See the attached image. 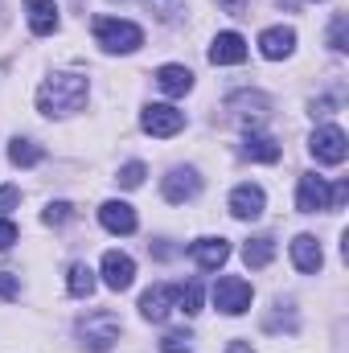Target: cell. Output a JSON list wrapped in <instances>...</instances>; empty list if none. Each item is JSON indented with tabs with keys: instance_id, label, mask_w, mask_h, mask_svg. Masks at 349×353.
Returning a JSON list of instances; mask_svg holds the SVG:
<instances>
[{
	"instance_id": "7a4b0ae2",
	"label": "cell",
	"mask_w": 349,
	"mask_h": 353,
	"mask_svg": "<svg viewBox=\"0 0 349 353\" xmlns=\"http://www.w3.org/2000/svg\"><path fill=\"white\" fill-rule=\"evenodd\" d=\"M94 41L107 50V54H136L144 46V29L132 25V21H119V17H94Z\"/></svg>"
},
{
	"instance_id": "2e32d148",
	"label": "cell",
	"mask_w": 349,
	"mask_h": 353,
	"mask_svg": "<svg viewBox=\"0 0 349 353\" xmlns=\"http://www.w3.org/2000/svg\"><path fill=\"white\" fill-rule=\"evenodd\" d=\"M99 222H103L111 234H132V230H136V210H132L128 201H103Z\"/></svg>"
},
{
	"instance_id": "5b68a950",
	"label": "cell",
	"mask_w": 349,
	"mask_h": 353,
	"mask_svg": "<svg viewBox=\"0 0 349 353\" xmlns=\"http://www.w3.org/2000/svg\"><path fill=\"white\" fill-rule=\"evenodd\" d=\"M140 128L148 136H157V140H169V136H177L185 128V111H177L169 103H148L144 115H140Z\"/></svg>"
},
{
	"instance_id": "ffe728a7",
	"label": "cell",
	"mask_w": 349,
	"mask_h": 353,
	"mask_svg": "<svg viewBox=\"0 0 349 353\" xmlns=\"http://www.w3.org/2000/svg\"><path fill=\"white\" fill-rule=\"evenodd\" d=\"M157 87L165 94H173V99H181V94L193 90V70L189 66H161L157 70Z\"/></svg>"
},
{
	"instance_id": "d6986e66",
	"label": "cell",
	"mask_w": 349,
	"mask_h": 353,
	"mask_svg": "<svg viewBox=\"0 0 349 353\" xmlns=\"http://www.w3.org/2000/svg\"><path fill=\"white\" fill-rule=\"evenodd\" d=\"M279 144L271 140V136H263V132H247V140H243V157L247 161H259V165H275L279 161Z\"/></svg>"
},
{
	"instance_id": "3957f363",
	"label": "cell",
	"mask_w": 349,
	"mask_h": 353,
	"mask_svg": "<svg viewBox=\"0 0 349 353\" xmlns=\"http://www.w3.org/2000/svg\"><path fill=\"white\" fill-rule=\"evenodd\" d=\"M119 333H123V325H119V316L107 312V308L87 312V316L79 321V337H83V345H87L90 353H107L119 341Z\"/></svg>"
},
{
	"instance_id": "484cf974",
	"label": "cell",
	"mask_w": 349,
	"mask_h": 353,
	"mask_svg": "<svg viewBox=\"0 0 349 353\" xmlns=\"http://www.w3.org/2000/svg\"><path fill=\"white\" fill-rule=\"evenodd\" d=\"M41 218H46L50 226H62V222H70V218H74V205H70V201H50Z\"/></svg>"
},
{
	"instance_id": "8992f818",
	"label": "cell",
	"mask_w": 349,
	"mask_h": 353,
	"mask_svg": "<svg viewBox=\"0 0 349 353\" xmlns=\"http://www.w3.org/2000/svg\"><path fill=\"white\" fill-rule=\"evenodd\" d=\"M226 111H230V119L235 123H243L247 132L267 119V111H271V99L259 94V90H243V94H230V103H226Z\"/></svg>"
},
{
	"instance_id": "277c9868",
	"label": "cell",
	"mask_w": 349,
	"mask_h": 353,
	"mask_svg": "<svg viewBox=\"0 0 349 353\" xmlns=\"http://www.w3.org/2000/svg\"><path fill=\"white\" fill-rule=\"evenodd\" d=\"M214 308L226 312V316H243L251 308V283L239 279V275H222L214 283Z\"/></svg>"
},
{
	"instance_id": "f1b7e54d",
	"label": "cell",
	"mask_w": 349,
	"mask_h": 353,
	"mask_svg": "<svg viewBox=\"0 0 349 353\" xmlns=\"http://www.w3.org/2000/svg\"><path fill=\"white\" fill-rule=\"evenodd\" d=\"M161 353H193V345H189V333H165Z\"/></svg>"
},
{
	"instance_id": "6da1fadb",
	"label": "cell",
	"mask_w": 349,
	"mask_h": 353,
	"mask_svg": "<svg viewBox=\"0 0 349 353\" xmlns=\"http://www.w3.org/2000/svg\"><path fill=\"white\" fill-rule=\"evenodd\" d=\"M87 79L83 74H50L37 90V111L41 115H70L87 103Z\"/></svg>"
},
{
	"instance_id": "603a6c76",
	"label": "cell",
	"mask_w": 349,
	"mask_h": 353,
	"mask_svg": "<svg viewBox=\"0 0 349 353\" xmlns=\"http://www.w3.org/2000/svg\"><path fill=\"white\" fill-rule=\"evenodd\" d=\"M243 259H247V267H267L271 259H275V243L263 234V239H251L247 247H243Z\"/></svg>"
},
{
	"instance_id": "cb8c5ba5",
	"label": "cell",
	"mask_w": 349,
	"mask_h": 353,
	"mask_svg": "<svg viewBox=\"0 0 349 353\" xmlns=\"http://www.w3.org/2000/svg\"><path fill=\"white\" fill-rule=\"evenodd\" d=\"M177 308H181L185 316H197V312H201V283H197V279H189V283L177 288Z\"/></svg>"
},
{
	"instance_id": "4316f807",
	"label": "cell",
	"mask_w": 349,
	"mask_h": 353,
	"mask_svg": "<svg viewBox=\"0 0 349 353\" xmlns=\"http://www.w3.org/2000/svg\"><path fill=\"white\" fill-rule=\"evenodd\" d=\"M144 176H148V169H144L140 161H132V165H123V169H119L115 181H119L123 189H136V185H144Z\"/></svg>"
},
{
	"instance_id": "30bf717a",
	"label": "cell",
	"mask_w": 349,
	"mask_h": 353,
	"mask_svg": "<svg viewBox=\"0 0 349 353\" xmlns=\"http://www.w3.org/2000/svg\"><path fill=\"white\" fill-rule=\"evenodd\" d=\"M161 193H165V201H173V205H185V201H193V197L201 193V176L193 173V169H173V173L165 176Z\"/></svg>"
},
{
	"instance_id": "9a60e30c",
	"label": "cell",
	"mask_w": 349,
	"mask_h": 353,
	"mask_svg": "<svg viewBox=\"0 0 349 353\" xmlns=\"http://www.w3.org/2000/svg\"><path fill=\"white\" fill-rule=\"evenodd\" d=\"M292 50H296V33H292L288 25H275V29H263L259 33V54L263 58L279 62V58H288Z\"/></svg>"
},
{
	"instance_id": "9c48e42d",
	"label": "cell",
	"mask_w": 349,
	"mask_h": 353,
	"mask_svg": "<svg viewBox=\"0 0 349 353\" xmlns=\"http://www.w3.org/2000/svg\"><path fill=\"white\" fill-rule=\"evenodd\" d=\"M296 210H300V214L329 210V185H325V176H317V173H304V176H300V189H296Z\"/></svg>"
},
{
	"instance_id": "836d02e7",
	"label": "cell",
	"mask_w": 349,
	"mask_h": 353,
	"mask_svg": "<svg viewBox=\"0 0 349 353\" xmlns=\"http://www.w3.org/2000/svg\"><path fill=\"white\" fill-rule=\"evenodd\" d=\"M226 353H255V350H251V341H230Z\"/></svg>"
},
{
	"instance_id": "52a82bcc",
	"label": "cell",
	"mask_w": 349,
	"mask_h": 353,
	"mask_svg": "<svg viewBox=\"0 0 349 353\" xmlns=\"http://www.w3.org/2000/svg\"><path fill=\"white\" fill-rule=\"evenodd\" d=\"M308 148H312V157L321 161V165H341L349 157V140H346V132L341 128H317L312 132V140H308Z\"/></svg>"
},
{
	"instance_id": "ba28073f",
	"label": "cell",
	"mask_w": 349,
	"mask_h": 353,
	"mask_svg": "<svg viewBox=\"0 0 349 353\" xmlns=\"http://www.w3.org/2000/svg\"><path fill=\"white\" fill-rule=\"evenodd\" d=\"M132 279H136L132 255H123V251H107V255H103V283H107L111 292H128Z\"/></svg>"
},
{
	"instance_id": "ac0fdd59",
	"label": "cell",
	"mask_w": 349,
	"mask_h": 353,
	"mask_svg": "<svg viewBox=\"0 0 349 353\" xmlns=\"http://www.w3.org/2000/svg\"><path fill=\"white\" fill-rule=\"evenodd\" d=\"M25 17H29V29L37 37H50L58 29V4L54 0H25Z\"/></svg>"
},
{
	"instance_id": "44dd1931",
	"label": "cell",
	"mask_w": 349,
	"mask_h": 353,
	"mask_svg": "<svg viewBox=\"0 0 349 353\" xmlns=\"http://www.w3.org/2000/svg\"><path fill=\"white\" fill-rule=\"evenodd\" d=\"M41 157H46V148L33 144V140H12V144H8V161H12L17 169H33V165H41Z\"/></svg>"
},
{
	"instance_id": "5bb4252c",
	"label": "cell",
	"mask_w": 349,
	"mask_h": 353,
	"mask_svg": "<svg viewBox=\"0 0 349 353\" xmlns=\"http://www.w3.org/2000/svg\"><path fill=\"white\" fill-rule=\"evenodd\" d=\"M189 255L201 271H218L230 259V243L226 239H197V243H189Z\"/></svg>"
},
{
	"instance_id": "8fae6325",
	"label": "cell",
	"mask_w": 349,
	"mask_h": 353,
	"mask_svg": "<svg viewBox=\"0 0 349 353\" xmlns=\"http://www.w3.org/2000/svg\"><path fill=\"white\" fill-rule=\"evenodd\" d=\"M177 308V288L173 283H157V288H148L144 296H140V312H144V321H165L169 312Z\"/></svg>"
},
{
	"instance_id": "f546056e",
	"label": "cell",
	"mask_w": 349,
	"mask_h": 353,
	"mask_svg": "<svg viewBox=\"0 0 349 353\" xmlns=\"http://www.w3.org/2000/svg\"><path fill=\"white\" fill-rule=\"evenodd\" d=\"M21 296V279L12 271H0V300H17Z\"/></svg>"
},
{
	"instance_id": "d6a6232c",
	"label": "cell",
	"mask_w": 349,
	"mask_h": 353,
	"mask_svg": "<svg viewBox=\"0 0 349 353\" xmlns=\"http://www.w3.org/2000/svg\"><path fill=\"white\" fill-rule=\"evenodd\" d=\"M218 4H222V8H226V12H235V17H239V12H243V8H247V0H218Z\"/></svg>"
},
{
	"instance_id": "83f0119b",
	"label": "cell",
	"mask_w": 349,
	"mask_h": 353,
	"mask_svg": "<svg viewBox=\"0 0 349 353\" xmlns=\"http://www.w3.org/2000/svg\"><path fill=\"white\" fill-rule=\"evenodd\" d=\"M148 8L161 17V21H177L185 12V0H148Z\"/></svg>"
},
{
	"instance_id": "4dcf8cb0",
	"label": "cell",
	"mask_w": 349,
	"mask_h": 353,
	"mask_svg": "<svg viewBox=\"0 0 349 353\" xmlns=\"http://www.w3.org/2000/svg\"><path fill=\"white\" fill-rule=\"evenodd\" d=\"M17 205H21V189L17 185H0V214H8Z\"/></svg>"
},
{
	"instance_id": "4fadbf2b",
	"label": "cell",
	"mask_w": 349,
	"mask_h": 353,
	"mask_svg": "<svg viewBox=\"0 0 349 353\" xmlns=\"http://www.w3.org/2000/svg\"><path fill=\"white\" fill-rule=\"evenodd\" d=\"M263 210H267V193H263L259 185H239V189L230 193V214H235V218L255 222V218H263Z\"/></svg>"
},
{
	"instance_id": "d4e9b609",
	"label": "cell",
	"mask_w": 349,
	"mask_h": 353,
	"mask_svg": "<svg viewBox=\"0 0 349 353\" xmlns=\"http://www.w3.org/2000/svg\"><path fill=\"white\" fill-rule=\"evenodd\" d=\"M346 29H349V17L346 12H337L333 17V25H329V50H337V54H346Z\"/></svg>"
},
{
	"instance_id": "7402d4cb",
	"label": "cell",
	"mask_w": 349,
	"mask_h": 353,
	"mask_svg": "<svg viewBox=\"0 0 349 353\" xmlns=\"http://www.w3.org/2000/svg\"><path fill=\"white\" fill-rule=\"evenodd\" d=\"M94 271L87 263H70V275H66V288H70V296H79V300H87L90 292H94Z\"/></svg>"
},
{
	"instance_id": "e0dca14e",
	"label": "cell",
	"mask_w": 349,
	"mask_h": 353,
	"mask_svg": "<svg viewBox=\"0 0 349 353\" xmlns=\"http://www.w3.org/2000/svg\"><path fill=\"white\" fill-rule=\"evenodd\" d=\"M292 263L300 267L304 275H317V271H321V263H325L321 243H317L312 234H296V239H292Z\"/></svg>"
},
{
	"instance_id": "7c38bea8",
	"label": "cell",
	"mask_w": 349,
	"mask_h": 353,
	"mask_svg": "<svg viewBox=\"0 0 349 353\" xmlns=\"http://www.w3.org/2000/svg\"><path fill=\"white\" fill-rule=\"evenodd\" d=\"M210 62L214 66H239V62H247V41H243V33H218L214 41H210Z\"/></svg>"
},
{
	"instance_id": "1f68e13d",
	"label": "cell",
	"mask_w": 349,
	"mask_h": 353,
	"mask_svg": "<svg viewBox=\"0 0 349 353\" xmlns=\"http://www.w3.org/2000/svg\"><path fill=\"white\" fill-rule=\"evenodd\" d=\"M12 243H17V226L8 218H0V251H8Z\"/></svg>"
}]
</instances>
